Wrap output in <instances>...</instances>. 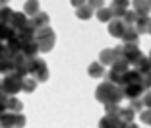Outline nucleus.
Segmentation results:
<instances>
[{
    "instance_id": "nucleus-1",
    "label": "nucleus",
    "mask_w": 151,
    "mask_h": 128,
    "mask_svg": "<svg viewBox=\"0 0 151 128\" xmlns=\"http://www.w3.org/2000/svg\"><path fill=\"white\" fill-rule=\"evenodd\" d=\"M97 99L99 101H103L105 105L107 103H120L122 99H124V93H122V88L116 84H112V82H103L101 85L97 88Z\"/></svg>"
},
{
    "instance_id": "nucleus-2",
    "label": "nucleus",
    "mask_w": 151,
    "mask_h": 128,
    "mask_svg": "<svg viewBox=\"0 0 151 128\" xmlns=\"http://www.w3.org/2000/svg\"><path fill=\"white\" fill-rule=\"evenodd\" d=\"M35 43H37L39 53H49V51H52L54 43H56V35H54V31L50 29V25H45V27H41V29L35 31Z\"/></svg>"
},
{
    "instance_id": "nucleus-3",
    "label": "nucleus",
    "mask_w": 151,
    "mask_h": 128,
    "mask_svg": "<svg viewBox=\"0 0 151 128\" xmlns=\"http://www.w3.org/2000/svg\"><path fill=\"white\" fill-rule=\"evenodd\" d=\"M22 76H18L16 72H10V74H4V78L0 80V88L6 95H16V93L22 91Z\"/></svg>"
},
{
    "instance_id": "nucleus-4",
    "label": "nucleus",
    "mask_w": 151,
    "mask_h": 128,
    "mask_svg": "<svg viewBox=\"0 0 151 128\" xmlns=\"http://www.w3.org/2000/svg\"><path fill=\"white\" fill-rule=\"evenodd\" d=\"M27 76H33L37 82H47L49 80V68H47V62L39 56H33L29 58V74Z\"/></svg>"
},
{
    "instance_id": "nucleus-5",
    "label": "nucleus",
    "mask_w": 151,
    "mask_h": 128,
    "mask_svg": "<svg viewBox=\"0 0 151 128\" xmlns=\"http://www.w3.org/2000/svg\"><path fill=\"white\" fill-rule=\"evenodd\" d=\"M25 116L23 113H10V111H4L0 115V128H23L25 126Z\"/></svg>"
},
{
    "instance_id": "nucleus-6",
    "label": "nucleus",
    "mask_w": 151,
    "mask_h": 128,
    "mask_svg": "<svg viewBox=\"0 0 151 128\" xmlns=\"http://www.w3.org/2000/svg\"><path fill=\"white\" fill-rule=\"evenodd\" d=\"M99 128H124V122L120 120L118 115H109L101 120V124H99Z\"/></svg>"
},
{
    "instance_id": "nucleus-7",
    "label": "nucleus",
    "mask_w": 151,
    "mask_h": 128,
    "mask_svg": "<svg viewBox=\"0 0 151 128\" xmlns=\"http://www.w3.org/2000/svg\"><path fill=\"white\" fill-rule=\"evenodd\" d=\"M126 23L122 22L120 18H112L111 22H109V31H111V35L112 37H120L122 33H124V29H126Z\"/></svg>"
},
{
    "instance_id": "nucleus-8",
    "label": "nucleus",
    "mask_w": 151,
    "mask_h": 128,
    "mask_svg": "<svg viewBox=\"0 0 151 128\" xmlns=\"http://www.w3.org/2000/svg\"><path fill=\"white\" fill-rule=\"evenodd\" d=\"M29 23L33 25V29H41V27L45 25H49V14H45V12H37L35 16H31L29 18Z\"/></svg>"
},
{
    "instance_id": "nucleus-9",
    "label": "nucleus",
    "mask_w": 151,
    "mask_h": 128,
    "mask_svg": "<svg viewBox=\"0 0 151 128\" xmlns=\"http://www.w3.org/2000/svg\"><path fill=\"white\" fill-rule=\"evenodd\" d=\"M27 20H29V18H27L23 12H14V14H12V20H10L8 25L12 27L14 31H18V29H22V27L27 23Z\"/></svg>"
},
{
    "instance_id": "nucleus-10",
    "label": "nucleus",
    "mask_w": 151,
    "mask_h": 128,
    "mask_svg": "<svg viewBox=\"0 0 151 128\" xmlns=\"http://www.w3.org/2000/svg\"><path fill=\"white\" fill-rule=\"evenodd\" d=\"M120 39L124 41V43H130V45H138V39H139V33L134 29L132 25H128L124 29V33L120 35Z\"/></svg>"
},
{
    "instance_id": "nucleus-11",
    "label": "nucleus",
    "mask_w": 151,
    "mask_h": 128,
    "mask_svg": "<svg viewBox=\"0 0 151 128\" xmlns=\"http://www.w3.org/2000/svg\"><path fill=\"white\" fill-rule=\"evenodd\" d=\"M134 12L138 16H147L151 10V0H134Z\"/></svg>"
},
{
    "instance_id": "nucleus-12",
    "label": "nucleus",
    "mask_w": 151,
    "mask_h": 128,
    "mask_svg": "<svg viewBox=\"0 0 151 128\" xmlns=\"http://www.w3.org/2000/svg\"><path fill=\"white\" fill-rule=\"evenodd\" d=\"M22 109H23V103L16 95H8V99H6V111H10V113H22Z\"/></svg>"
},
{
    "instance_id": "nucleus-13",
    "label": "nucleus",
    "mask_w": 151,
    "mask_h": 128,
    "mask_svg": "<svg viewBox=\"0 0 151 128\" xmlns=\"http://www.w3.org/2000/svg\"><path fill=\"white\" fill-rule=\"evenodd\" d=\"M37 82L33 76H23V80H22V91H25V93H33L35 91V88H37Z\"/></svg>"
},
{
    "instance_id": "nucleus-14",
    "label": "nucleus",
    "mask_w": 151,
    "mask_h": 128,
    "mask_svg": "<svg viewBox=\"0 0 151 128\" xmlns=\"http://www.w3.org/2000/svg\"><path fill=\"white\" fill-rule=\"evenodd\" d=\"M37 12H39V0H27L23 6V14L29 18V16H35Z\"/></svg>"
},
{
    "instance_id": "nucleus-15",
    "label": "nucleus",
    "mask_w": 151,
    "mask_h": 128,
    "mask_svg": "<svg viewBox=\"0 0 151 128\" xmlns=\"http://www.w3.org/2000/svg\"><path fill=\"white\" fill-rule=\"evenodd\" d=\"M14 35H16V31H14L12 27L6 25V23H0V41H2V43H6L8 39H12Z\"/></svg>"
},
{
    "instance_id": "nucleus-16",
    "label": "nucleus",
    "mask_w": 151,
    "mask_h": 128,
    "mask_svg": "<svg viewBox=\"0 0 151 128\" xmlns=\"http://www.w3.org/2000/svg\"><path fill=\"white\" fill-rule=\"evenodd\" d=\"M12 14H14V10L10 6H0V23H6L8 25L10 20H12Z\"/></svg>"
},
{
    "instance_id": "nucleus-17",
    "label": "nucleus",
    "mask_w": 151,
    "mask_h": 128,
    "mask_svg": "<svg viewBox=\"0 0 151 128\" xmlns=\"http://www.w3.org/2000/svg\"><path fill=\"white\" fill-rule=\"evenodd\" d=\"M116 58H114V53H112V49H105L101 53V56H99V62L101 64H112Z\"/></svg>"
},
{
    "instance_id": "nucleus-18",
    "label": "nucleus",
    "mask_w": 151,
    "mask_h": 128,
    "mask_svg": "<svg viewBox=\"0 0 151 128\" xmlns=\"http://www.w3.org/2000/svg\"><path fill=\"white\" fill-rule=\"evenodd\" d=\"M76 14H78V18H80V20H89V18H91V14H93V10L89 8L87 4H83V6H80V8H76Z\"/></svg>"
},
{
    "instance_id": "nucleus-19",
    "label": "nucleus",
    "mask_w": 151,
    "mask_h": 128,
    "mask_svg": "<svg viewBox=\"0 0 151 128\" xmlns=\"http://www.w3.org/2000/svg\"><path fill=\"white\" fill-rule=\"evenodd\" d=\"M95 12H97L99 22H111V20H112V12H111V8H99V10H95Z\"/></svg>"
},
{
    "instance_id": "nucleus-20",
    "label": "nucleus",
    "mask_w": 151,
    "mask_h": 128,
    "mask_svg": "<svg viewBox=\"0 0 151 128\" xmlns=\"http://www.w3.org/2000/svg\"><path fill=\"white\" fill-rule=\"evenodd\" d=\"M134 115H136V111H132V109H120L118 111V116H120L122 122H132Z\"/></svg>"
},
{
    "instance_id": "nucleus-21",
    "label": "nucleus",
    "mask_w": 151,
    "mask_h": 128,
    "mask_svg": "<svg viewBox=\"0 0 151 128\" xmlns=\"http://www.w3.org/2000/svg\"><path fill=\"white\" fill-rule=\"evenodd\" d=\"M89 76L101 78V76H103V64H101V62H93V64L89 66Z\"/></svg>"
},
{
    "instance_id": "nucleus-22",
    "label": "nucleus",
    "mask_w": 151,
    "mask_h": 128,
    "mask_svg": "<svg viewBox=\"0 0 151 128\" xmlns=\"http://www.w3.org/2000/svg\"><path fill=\"white\" fill-rule=\"evenodd\" d=\"M85 4H87L89 8H91V10H93V12H95V10L103 8V0H87V2H85Z\"/></svg>"
},
{
    "instance_id": "nucleus-23",
    "label": "nucleus",
    "mask_w": 151,
    "mask_h": 128,
    "mask_svg": "<svg viewBox=\"0 0 151 128\" xmlns=\"http://www.w3.org/2000/svg\"><path fill=\"white\" fill-rule=\"evenodd\" d=\"M142 122L151 126V109H149V107H147V111H143V113H142Z\"/></svg>"
},
{
    "instance_id": "nucleus-24",
    "label": "nucleus",
    "mask_w": 151,
    "mask_h": 128,
    "mask_svg": "<svg viewBox=\"0 0 151 128\" xmlns=\"http://www.w3.org/2000/svg\"><path fill=\"white\" fill-rule=\"evenodd\" d=\"M6 99H8V95L4 91H0V115L6 111Z\"/></svg>"
},
{
    "instance_id": "nucleus-25",
    "label": "nucleus",
    "mask_w": 151,
    "mask_h": 128,
    "mask_svg": "<svg viewBox=\"0 0 151 128\" xmlns=\"http://www.w3.org/2000/svg\"><path fill=\"white\" fill-rule=\"evenodd\" d=\"M112 6H118V8H126V10H128L130 0H114V2H112Z\"/></svg>"
},
{
    "instance_id": "nucleus-26",
    "label": "nucleus",
    "mask_w": 151,
    "mask_h": 128,
    "mask_svg": "<svg viewBox=\"0 0 151 128\" xmlns=\"http://www.w3.org/2000/svg\"><path fill=\"white\" fill-rule=\"evenodd\" d=\"M143 105H145V107H149V109H151V89L145 93V97H143Z\"/></svg>"
},
{
    "instance_id": "nucleus-27",
    "label": "nucleus",
    "mask_w": 151,
    "mask_h": 128,
    "mask_svg": "<svg viewBox=\"0 0 151 128\" xmlns=\"http://www.w3.org/2000/svg\"><path fill=\"white\" fill-rule=\"evenodd\" d=\"M70 2H72V6H74V8H80V6H83L87 0H70Z\"/></svg>"
},
{
    "instance_id": "nucleus-28",
    "label": "nucleus",
    "mask_w": 151,
    "mask_h": 128,
    "mask_svg": "<svg viewBox=\"0 0 151 128\" xmlns=\"http://www.w3.org/2000/svg\"><path fill=\"white\" fill-rule=\"evenodd\" d=\"M8 2L10 0H0V6H8Z\"/></svg>"
},
{
    "instance_id": "nucleus-29",
    "label": "nucleus",
    "mask_w": 151,
    "mask_h": 128,
    "mask_svg": "<svg viewBox=\"0 0 151 128\" xmlns=\"http://www.w3.org/2000/svg\"><path fill=\"white\" fill-rule=\"evenodd\" d=\"M147 31L151 33V18H149V25H147Z\"/></svg>"
}]
</instances>
